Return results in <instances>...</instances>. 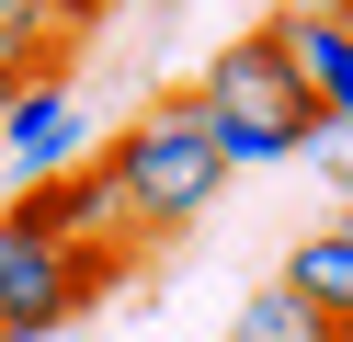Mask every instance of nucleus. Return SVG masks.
Segmentation results:
<instances>
[{
	"label": "nucleus",
	"instance_id": "obj_1",
	"mask_svg": "<svg viewBox=\"0 0 353 342\" xmlns=\"http://www.w3.org/2000/svg\"><path fill=\"white\" fill-rule=\"evenodd\" d=\"M194 103H205V137H216V171H285V160H307V137L330 126L319 103H307V80L285 68L274 23H251V35H228L205 57V80H194Z\"/></svg>",
	"mask_w": 353,
	"mask_h": 342
},
{
	"label": "nucleus",
	"instance_id": "obj_2",
	"mask_svg": "<svg viewBox=\"0 0 353 342\" xmlns=\"http://www.w3.org/2000/svg\"><path fill=\"white\" fill-rule=\"evenodd\" d=\"M103 182H114V217L125 240H183L194 217L216 205V137H205V103L194 91H171V103H148L137 126L103 149Z\"/></svg>",
	"mask_w": 353,
	"mask_h": 342
},
{
	"label": "nucleus",
	"instance_id": "obj_3",
	"mask_svg": "<svg viewBox=\"0 0 353 342\" xmlns=\"http://www.w3.org/2000/svg\"><path fill=\"white\" fill-rule=\"evenodd\" d=\"M125 263H137L125 240H46V228H23L0 205V342H46L103 285H125Z\"/></svg>",
	"mask_w": 353,
	"mask_h": 342
},
{
	"label": "nucleus",
	"instance_id": "obj_4",
	"mask_svg": "<svg viewBox=\"0 0 353 342\" xmlns=\"http://www.w3.org/2000/svg\"><path fill=\"white\" fill-rule=\"evenodd\" d=\"M0 160H12V194L80 171V160H92V114H80V91H69V80H23L12 114H0Z\"/></svg>",
	"mask_w": 353,
	"mask_h": 342
},
{
	"label": "nucleus",
	"instance_id": "obj_5",
	"mask_svg": "<svg viewBox=\"0 0 353 342\" xmlns=\"http://www.w3.org/2000/svg\"><path fill=\"white\" fill-rule=\"evenodd\" d=\"M274 46H285V68L307 80V103H319L330 126H353V23L330 12V0H307V12L274 23Z\"/></svg>",
	"mask_w": 353,
	"mask_h": 342
},
{
	"label": "nucleus",
	"instance_id": "obj_6",
	"mask_svg": "<svg viewBox=\"0 0 353 342\" xmlns=\"http://www.w3.org/2000/svg\"><path fill=\"white\" fill-rule=\"evenodd\" d=\"M274 285H285V296H307L330 331H353V205H342L330 228H307L296 251H285V274H274Z\"/></svg>",
	"mask_w": 353,
	"mask_h": 342
},
{
	"label": "nucleus",
	"instance_id": "obj_7",
	"mask_svg": "<svg viewBox=\"0 0 353 342\" xmlns=\"http://www.w3.org/2000/svg\"><path fill=\"white\" fill-rule=\"evenodd\" d=\"M23 228H46V240H125V217H114V182L80 160V171H57V182H34L23 205H12Z\"/></svg>",
	"mask_w": 353,
	"mask_h": 342
},
{
	"label": "nucleus",
	"instance_id": "obj_8",
	"mask_svg": "<svg viewBox=\"0 0 353 342\" xmlns=\"http://www.w3.org/2000/svg\"><path fill=\"white\" fill-rule=\"evenodd\" d=\"M57 46H69V0H0V91L57 80Z\"/></svg>",
	"mask_w": 353,
	"mask_h": 342
},
{
	"label": "nucleus",
	"instance_id": "obj_9",
	"mask_svg": "<svg viewBox=\"0 0 353 342\" xmlns=\"http://www.w3.org/2000/svg\"><path fill=\"white\" fill-rule=\"evenodd\" d=\"M228 342H353V331H330L307 296H285V285H262V296H239V319H228Z\"/></svg>",
	"mask_w": 353,
	"mask_h": 342
},
{
	"label": "nucleus",
	"instance_id": "obj_10",
	"mask_svg": "<svg viewBox=\"0 0 353 342\" xmlns=\"http://www.w3.org/2000/svg\"><path fill=\"white\" fill-rule=\"evenodd\" d=\"M330 12H342V23H353V0H330Z\"/></svg>",
	"mask_w": 353,
	"mask_h": 342
},
{
	"label": "nucleus",
	"instance_id": "obj_11",
	"mask_svg": "<svg viewBox=\"0 0 353 342\" xmlns=\"http://www.w3.org/2000/svg\"><path fill=\"white\" fill-rule=\"evenodd\" d=\"M0 114H12V91H0Z\"/></svg>",
	"mask_w": 353,
	"mask_h": 342
}]
</instances>
